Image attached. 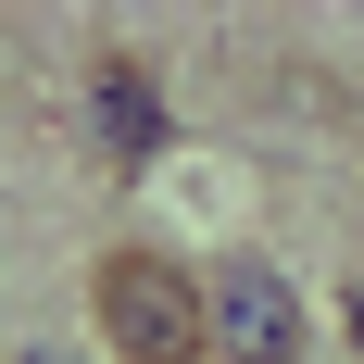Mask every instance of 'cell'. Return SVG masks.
<instances>
[{
  "label": "cell",
  "mask_w": 364,
  "mask_h": 364,
  "mask_svg": "<svg viewBox=\"0 0 364 364\" xmlns=\"http://www.w3.org/2000/svg\"><path fill=\"white\" fill-rule=\"evenodd\" d=\"M26 364H75V352H26Z\"/></svg>",
  "instance_id": "5b68a950"
},
{
  "label": "cell",
  "mask_w": 364,
  "mask_h": 364,
  "mask_svg": "<svg viewBox=\"0 0 364 364\" xmlns=\"http://www.w3.org/2000/svg\"><path fill=\"white\" fill-rule=\"evenodd\" d=\"M339 327H352V352H364V289H352V301H339Z\"/></svg>",
  "instance_id": "277c9868"
},
{
  "label": "cell",
  "mask_w": 364,
  "mask_h": 364,
  "mask_svg": "<svg viewBox=\"0 0 364 364\" xmlns=\"http://www.w3.org/2000/svg\"><path fill=\"white\" fill-rule=\"evenodd\" d=\"M201 339H214V364H301L314 314L264 252H226V264H201Z\"/></svg>",
  "instance_id": "7a4b0ae2"
},
{
  "label": "cell",
  "mask_w": 364,
  "mask_h": 364,
  "mask_svg": "<svg viewBox=\"0 0 364 364\" xmlns=\"http://www.w3.org/2000/svg\"><path fill=\"white\" fill-rule=\"evenodd\" d=\"M88 126H101V151H113V164H151V151H164V101H151V75L126 63V50L88 75Z\"/></svg>",
  "instance_id": "3957f363"
},
{
  "label": "cell",
  "mask_w": 364,
  "mask_h": 364,
  "mask_svg": "<svg viewBox=\"0 0 364 364\" xmlns=\"http://www.w3.org/2000/svg\"><path fill=\"white\" fill-rule=\"evenodd\" d=\"M88 327H101L113 364H214V339H201V277H188L176 252H151V239H126V252L88 264Z\"/></svg>",
  "instance_id": "6da1fadb"
}]
</instances>
